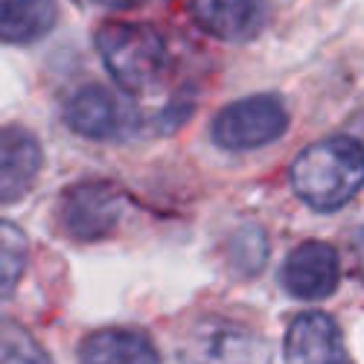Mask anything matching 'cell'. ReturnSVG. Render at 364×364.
<instances>
[{"label": "cell", "instance_id": "52a82bcc", "mask_svg": "<svg viewBox=\"0 0 364 364\" xmlns=\"http://www.w3.org/2000/svg\"><path fill=\"white\" fill-rule=\"evenodd\" d=\"M286 364H353L329 315L303 312L286 332Z\"/></svg>", "mask_w": 364, "mask_h": 364}, {"label": "cell", "instance_id": "6da1fadb", "mask_svg": "<svg viewBox=\"0 0 364 364\" xmlns=\"http://www.w3.org/2000/svg\"><path fill=\"white\" fill-rule=\"evenodd\" d=\"M289 181L309 207L338 210L364 184V146L347 134L318 140L294 158Z\"/></svg>", "mask_w": 364, "mask_h": 364}, {"label": "cell", "instance_id": "9a60e30c", "mask_svg": "<svg viewBox=\"0 0 364 364\" xmlns=\"http://www.w3.org/2000/svg\"><path fill=\"white\" fill-rule=\"evenodd\" d=\"M248 254H254L257 259H265V236H262V230H257V228H245V230H239V233H236V239L230 242V257H233V265H236L239 271H245V274H251Z\"/></svg>", "mask_w": 364, "mask_h": 364}, {"label": "cell", "instance_id": "8992f818", "mask_svg": "<svg viewBox=\"0 0 364 364\" xmlns=\"http://www.w3.org/2000/svg\"><path fill=\"white\" fill-rule=\"evenodd\" d=\"M338 286V254L326 242H303L283 262V289L300 300L329 297Z\"/></svg>", "mask_w": 364, "mask_h": 364}, {"label": "cell", "instance_id": "8fae6325", "mask_svg": "<svg viewBox=\"0 0 364 364\" xmlns=\"http://www.w3.org/2000/svg\"><path fill=\"white\" fill-rule=\"evenodd\" d=\"M82 364H161L158 350L143 332L134 329H100L79 347Z\"/></svg>", "mask_w": 364, "mask_h": 364}, {"label": "cell", "instance_id": "4fadbf2b", "mask_svg": "<svg viewBox=\"0 0 364 364\" xmlns=\"http://www.w3.org/2000/svg\"><path fill=\"white\" fill-rule=\"evenodd\" d=\"M0 245H4L0 251V289H4V297H9L26 262V239L12 222H0Z\"/></svg>", "mask_w": 364, "mask_h": 364}, {"label": "cell", "instance_id": "5bb4252c", "mask_svg": "<svg viewBox=\"0 0 364 364\" xmlns=\"http://www.w3.org/2000/svg\"><path fill=\"white\" fill-rule=\"evenodd\" d=\"M4 364H53L50 355L36 344V338L29 332L12 321H4Z\"/></svg>", "mask_w": 364, "mask_h": 364}, {"label": "cell", "instance_id": "2e32d148", "mask_svg": "<svg viewBox=\"0 0 364 364\" xmlns=\"http://www.w3.org/2000/svg\"><path fill=\"white\" fill-rule=\"evenodd\" d=\"M97 6H105V9H134L140 4H146V0H94Z\"/></svg>", "mask_w": 364, "mask_h": 364}, {"label": "cell", "instance_id": "7a4b0ae2", "mask_svg": "<svg viewBox=\"0 0 364 364\" xmlns=\"http://www.w3.org/2000/svg\"><path fill=\"white\" fill-rule=\"evenodd\" d=\"M97 50L111 79L129 94H146L158 87L169 68L164 38L146 23L111 21L100 26Z\"/></svg>", "mask_w": 364, "mask_h": 364}, {"label": "cell", "instance_id": "ba28073f", "mask_svg": "<svg viewBox=\"0 0 364 364\" xmlns=\"http://www.w3.org/2000/svg\"><path fill=\"white\" fill-rule=\"evenodd\" d=\"M190 15L207 36L245 41L259 33L265 21V0H190Z\"/></svg>", "mask_w": 364, "mask_h": 364}, {"label": "cell", "instance_id": "277c9868", "mask_svg": "<svg viewBox=\"0 0 364 364\" xmlns=\"http://www.w3.org/2000/svg\"><path fill=\"white\" fill-rule=\"evenodd\" d=\"M289 126V111L277 97H248L225 105L213 117V140L222 149L242 151V149H257L271 140H277Z\"/></svg>", "mask_w": 364, "mask_h": 364}, {"label": "cell", "instance_id": "5b68a950", "mask_svg": "<svg viewBox=\"0 0 364 364\" xmlns=\"http://www.w3.org/2000/svg\"><path fill=\"white\" fill-rule=\"evenodd\" d=\"M123 216V196L108 181H82L73 184L58 204V225L79 242L108 236Z\"/></svg>", "mask_w": 364, "mask_h": 364}, {"label": "cell", "instance_id": "7c38bea8", "mask_svg": "<svg viewBox=\"0 0 364 364\" xmlns=\"http://www.w3.org/2000/svg\"><path fill=\"white\" fill-rule=\"evenodd\" d=\"M55 0H4L0 36L6 44H29L44 38L55 26Z\"/></svg>", "mask_w": 364, "mask_h": 364}, {"label": "cell", "instance_id": "3957f363", "mask_svg": "<svg viewBox=\"0 0 364 364\" xmlns=\"http://www.w3.org/2000/svg\"><path fill=\"white\" fill-rule=\"evenodd\" d=\"M178 355L184 364H271V347L254 326L219 315L193 321Z\"/></svg>", "mask_w": 364, "mask_h": 364}, {"label": "cell", "instance_id": "e0dca14e", "mask_svg": "<svg viewBox=\"0 0 364 364\" xmlns=\"http://www.w3.org/2000/svg\"><path fill=\"white\" fill-rule=\"evenodd\" d=\"M353 254H355V262L361 268V274H364V230H358L353 236Z\"/></svg>", "mask_w": 364, "mask_h": 364}, {"label": "cell", "instance_id": "9c48e42d", "mask_svg": "<svg viewBox=\"0 0 364 364\" xmlns=\"http://www.w3.org/2000/svg\"><path fill=\"white\" fill-rule=\"evenodd\" d=\"M41 169V146L23 129H4L0 134V198L18 201L36 184Z\"/></svg>", "mask_w": 364, "mask_h": 364}, {"label": "cell", "instance_id": "30bf717a", "mask_svg": "<svg viewBox=\"0 0 364 364\" xmlns=\"http://www.w3.org/2000/svg\"><path fill=\"white\" fill-rule=\"evenodd\" d=\"M65 119L76 134L102 140V137L117 134L119 126H123V105L117 102L111 90L100 85H87L68 100Z\"/></svg>", "mask_w": 364, "mask_h": 364}]
</instances>
